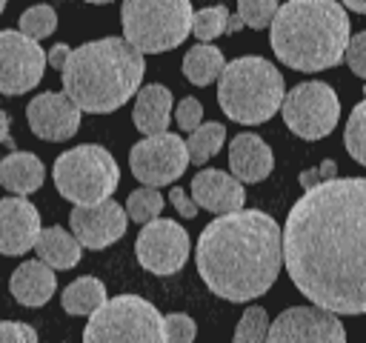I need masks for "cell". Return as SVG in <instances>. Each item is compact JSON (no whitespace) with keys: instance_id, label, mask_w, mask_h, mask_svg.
<instances>
[{"instance_id":"cell-41","label":"cell","mask_w":366,"mask_h":343,"mask_svg":"<svg viewBox=\"0 0 366 343\" xmlns=\"http://www.w3.org/2000/svg\"><path fill=\"white\" fill-rule=\"evenodd\" d=\"M240 29H243V23L237 20V14L229 17V23H226V34H234V31H240Z\"/></svg>"},{"instance_id":"cell-6","label":"cell","mask_w":366,"mask_h":343,"mask_svg":"<svg viewBox=\"0 0 366 343\" xmlns=\"http://www.w3.org/2000/svg\"><path fill=\"white\" fill-rule=\"evenodd\" d=\"M192 11L189 0H123V40L140 54L172 51L189 37Z\"/></svg>"},{"instance_id":"cell-33","label":"cell","mask_w":366,"mask_h":343,"mask_svg":"<svg viewBox=\"0 0 366 343\" xmlns=\"http://www.w3.org/2000/svg\"><path fill=\"white\" fill-rule=\"evenodd\" d=\"M343 60L349 63L352 74H357V77H366V31L349 34V43H346Z\"/></svg>"},{"instance_id":"cell-11","label":"cell","mask_w":366,"mask_h":343,"mask_svg":"<svg viewBox=\"0 0 366 343\" xmlns=\"http://www.w3.org/2000/svg\"><path fill=\"white\" fill-rule=\"evenodd\" d=\"M137 263L152 274H174L189 257V232L177 220L154 217L143 226L134 243Z\"/></svg>"},{"instance_id":"cell-35","label":"cell","mask_w":366,"mask_h":343,"mask_svg":"<svg viewBox=\"0 0 366 343\" xmlns=\"http://www.w3.org/2000/svg\"><path fill=\"white\" fill-rule=\"evenodd\" d=\"M0 343H37V332L29 323L0 320Z\"/></svg>"},{"instance_id":"cell-38","label":"cell","mask_w":366,"mask_h":343,"mask_svg":"<svg viewBox=\"0 0 366 343\" xmlns=\"http://www.w3.org/2000/svg\"><path fill=\"white\" fill-rule=\"evenodd\" d=\"M69 46L66 43H57V46H51V51L46 54V60H49V66H54V69H63V63H66V57H69Z\"/></svg>"},{"instance_id":"cell-34","label":"cell","mask_w":366,"mask_h":343,"mask_svg":"<svg viewBox=\"0 0 366 343\" xmlns=\"http://www.w3.org/2000/svg\"><path fill=\"white\" fill-rule=\"evenodd\" d=\"M174 120H177V126H180L183 131L197 129L200 120H203V106H200V100H197V97H183V100L177 103V109H174Z\"/></svg>"},{"instance_id":"cell-26","label":"cell","mask_w":366,"mask_h":343,"mask_svg":"<svg viewBox=\"0 0 366 343\" xmlns=\"http://www.w3.org/2000/svg\"><path fill=\"white\" fill-rule=\"evenodd\" d=\"M229 9L226 6H206L200 11H192V34L200 40V43H209L220 34H226V23H229Z\"/></svg>"},{"instance_id":"cell-10","label":"cell","mask_w":366,"mask_h":343,"mask_svg":"<svg viewBox=\"0 0 366 343\" xmlns=\"http://www.w3.org/2000/svg\"><path fill=\"white\" fill-rule=\"evenodd\" d=\"M129 166H132V174L140 183H146L152 189H160V186L177 180L186 172V166H189L186 143H183L180 134H172V131L149 134L146 140L132 146Z\"/></svg>"},{"instance_id":"cell-8","label":"cell","mask_w":366,"mask_h":343,"mask_svg":"<svg viewBox=\"0 0 366 343\" xmlns=\"http://www.w3.org/2000/svg\"><path fill=\"white\" fill-rule=\"evenodd\" d=\"M83 343H166L163 314L137 294L106 297L103 306L89 314Z\"/></svg>"},{"instance_id":"cell-28","label":"cell","mask_w":366,"mask_h":343,"mask_svg":"<svg viewBox=\"0 0 366 343\" xmlns=\"http://www.w3.org/2000/svg\"><path fill=\"white\" fill-rule=\"evenodd\" d=\"M343 143L352 154L355 163H366V103H355L352 114H349V123H346V134H343Z\"/></svg>"},{"instance_id":"cell-29","label":"cell","mask_w":366,"mask_h":343,"mask_svg":"<svg viewBox=\"0 0 366 343\" xmlns=\"http://www.w3.org/2000/svg\"><path fill=\"white\" fill-rule=\"evenodd\" d=\"M57 29V11L51 6H31L20 14V31L31 40H43Z\"/></svg>"},{"instance_id":"cell-15","label":"cell","mask_w":366,"mask_h":343,"mask_svg":"<svg viewBox=\"0 0 366 343\" xmlns=\"http://www.w3.org/2000/svg\"><path fill=\"white\" fill-rule=\"evenodd\" d=\"M80 109L63 91H43L26 106L29 129L49 143H63L80 129Z\"/></svg>"},{"instance_id":"cell-9","label":"cell","mask_w":366,"mask_h":343,"mask_svg":"<svg viewBox=\"0 0 366 343\" xmlns=\"http://www.w3.org/2000/svg\"><path fill=\"white\" fill-rule=\"evenodd\" d=\"M280 111L286 126L303 137V140H320L335 131L337 117H340V103L337 94L329 83L320 80H306L297 83L292 91L283 94Z\"/></svg>"},{"instance_id":"cell-43","label":"cell","mask_w":366,"mask_h":343,"mask_svg":"<svg viewBox=\"0 0 366 343\" xmlns=\"http://www.w3.org/2000/svg\"><path fill=\"white\" fill-rule=\"evenodd\" d=\"M3 9H6V0H0V14H3Z\"/></svg>"},{"instance_id":"cell-1","label":"cell","mask_w":366,"mask_h":343,"mask_svg":"<svg viewBox=\"0 0 366 343\" xmlns=\"http://www.w3.org/2000/svg\"><path fill=\"white\" fill-rule=\"evenodd\" d=\"M363 226V177L317 183L289 209L280 232V263L315 306L335 314L366 312Z\"/></svg>"},{"instance_id":"cell-36","label":"cell","mask_w":366,"mask_h":343,"mask_svg":"<svg viewBox=\"0 0 366 343\" xmlns=\"http://www.w3.org/2000/svg\"><path fill=\"white\" fill-rule=\"evenodd\" d=\"M335 172H337V163H335V160H323L320 166L306 169V172L300 174V186H303V192H306V189H315L317 183L332 180V177H335Z\"/></svg>"},{"instance_id":"cell-39","label":"cell","mask_w":366,"mask_h":343,"mask_svg":"<svg viewBox=\"0 0 366 343\" xmlns=\"http://www.w3.org/2000/svg\"><path fill=\"white\" fill-rule=\"evenodd\" d=\"M0 143H11L9 140V114L0 109Z\"/></svg>"},{"instance_id":"cell-42","label":"cell","mask_w":366,"mask_h":343,"mask_svg":"<svg viewBox=\"0 0 366 343\" xmlns=\"http://www.w3.org/2000/svg\"><path fill=\"white\" fill-rule=\"evenodd\" d=\"M86 3H94V6H103V3H112V0H86Z\"/></svg>"},{"instance_id":"cell-18","label":"cell","mask_w":366,"mask_h":343,"mask_svg":"<svg viewBox=\"0 0 366 343\" xmlns=\"http://www.w3.org/2000/svg\"><path fill=\"white\" fill-rule=\"evenodd\" d=\"M274 154L269 143L254 131H240L229 143V174L240 183H260L269 177Z\"/></svg>"},{"instance_id":"cell-22","label":"cell","mask_w":366,"mask_h":343,"mask_svg":"<svg viewBox=\"0 0 366 343\" xmlns=\"http://www.w3.org/2000/svg\"><path fill=\"white\" fill-rule=\"evenodd\" d=\"M31 249H37V260L46 263L49 269H74L83 254V246L63 226L40 229Z\"/></svg>"},{"instance_id":"cell-14","label":"cell","mask_w":366,"mask_h":343,"mask_svg":"<svg viewBox=\"0 0 366 343\" xmlns=\"http://www.w3.org/2000/svg\"><path fill=\"white\" fill-rule=\"evenodd\" d=\"M69 223H71V234L80 246L106 249L126 234L129 217H126L120 203L106 197V200L92 203V206H74L69 214Z\"/></svg>"},{"instance_id":"cell-17","label":"cell","mask_w":366,"mask_h":343,"mask_svg":"<svg viewBox=\"0 0 366 343\" xmlns=\"http://www.w3.org/2000/svg\"><path fill=\"white\" fill-rule=\"evenodd\" d=\"M189 197L194 200L197 209H206L212 214H229V212L243 209V203H246L243 183L234 180L223 169H203V172H197L192 177Z\"/></svg>"},{"instance_id":"cell-19","label":"cell","mask_w":366,"mask_h":343,"mask_svg":"<svg viewBox=\"0 0 366 343\" xmlns=\"http://www.w3.org/2000/svg\"><path fill=\"white\" fill-rule=\"evenodd\" d=\"M9 289H11V297L20 303V306H43L51 300L54 289H57V280H54V269H49L46 263L40 260H23L14 272H11V280H9Z\"/></svg>"},{"instance_id":"cell-5","label":"cell","mask_w":366,"mask_h":343,"mask_svg":"<svg viewBox=\"0 0 366 343\" xmlns=\"http://www.w3.org/2000/svg\"><path fill=\"white\" fill-rule=\"evenodd\" d=\"M283 94V74L257 54L237 57L217 74V103L223 114L240 126H257L274 117Z\"/></svg>"},{"instance_id":"cell-13","label":"cell","mask_w":366,"mask_h":343,"mask_svg":"<svg viewBox=\"0 0 366 343\" xmlns=\"http://www.w3.org/2000/svg\"><path fill=\"white\" fill-rule=\"evenodd\" d=\"M266 343H346V329L335 312L320 306H292L269 323Z\"/></svg>"},{"instance_id":"cell-2","label":"cell","mask_w":366,"mask_h":343,"mask_svg":"<svg viewBox=\"0 0 366 343\" xmlns=\"http://www.w3.org/2000/svg\"><path fill=\"white\" fill-rule=\"evenodd\" d=\"M194 263L212 294L249 303L280 274V226L260 209L220 214L200 232Z\"/></svg>"},{"instance_id":"cell-7","label":"cell","mask_w":366,"mask_h":343,"mask_svg":"<svg viewBox=\"0 0 366 343\" xmlns=\"http://www.w3.org/2000/svg\"><path fill=\"white\" fill-rule=\"evenodd\" d=\"M54 186L74 206H92L114 194L120 183L117 160L97 143H83L54 160Z\"/></svg>"},{"instance_id":"cell-40","label":"cell","mask_w":366,"mask_h":343,"mask_svg":"<svg viewBox=\"0 0 366 343\" xmlns=\"http://www.w3.org/2000/svg\"><path fill=\"white\" fill-rule=\"evenodd\" d=\"M340 6H346V9L355 11V14H366V0H343Z\"/></svg>"},{"instance_id":"cell-30","label":"cell","mask_w":366,"mask_h":343,"mask_svg":"<svg viewBox=\"0 0 366 343\" xmlns=\"http://www.w3.org/2000/svg\"><path fill=\"white\" fill-rule=\"evenodd\" d=\"M266 329L269 317L260 306H252L243 312L237 329H234V343H266Z\"/></svg>"},{"instance_id":"cell-20","label":"cell","mask_w":366,"mask_h":343,"mask_svg":"<svg viewBox=\"0 0 366 343\" xmlns=\"http://www.w3.org/2000/svg\"><path fill=\"white\" fill-rule=\"evenodd\" d=\"M134 109H132V120L134 129L149 134L166 131L169 120H172V91L160 83H149L140 91H134Z\"/></svg>"},{"instance_id":"cell-23","label":"cell","mask_w":366,"mask_h":343,"mask_svg":"<svg viewBox=\"0 0 366 343\" xmlns=\"http://www.w3.org/2000/svg\"><path fill=\"white\" fill-rule=\"evenodd\" d=\"M226 60H223V51L212 43H197L186 51L183 57V74L189 83L194 86H209L217 80V74L223 71Z\"/></svg>"},{"instance_id":"cell-24","label":"cell","mask_w":366,"mask_h":343,"mask_svg":"<svg viewBox=\"0 0 366 343\" xmlns=\"http://www.w3.org/2000/svg\"><path fill=\"white\" fill-rule=\"evenodd\" d=\"M103 300H106V286L92 274L77 277L74 283H69L63 289V297H60V303H63V309L69 314H86V317L97 306H103Z\"/></svg>"},{"instance_id":"cell-12","label":"cell","mask_w":366,"mask_h":343,"mask_svg":"<svg viewBox=\"0 0 366 343\" xmlns=\"http://www.w3.org/2000/svg\"><path fill=\"white\" fill-rule=\"evenodd\" d=\"M46 69V51L17 29L0 31V94L31 91Z\"/></svg>"},{"instance_id":"cell-25","label":"cell","mask_w":366,"mask_h":343,"mask_svg":"<svg viewBox=\"0 0 366 343\" xmlns=\"http://www.w3.org/2000/svg\"><path fill=\"white\" fill-rule=\"evenodd\" d=\"M223 140H226V126H220L214 120L212 123H200L197 129H192V137L186 140L189 163L203 166L206 160H212L223 149Z\"/></svg>"},{"instance_id":"cell-37","label":"cell","mask_w":366,"mask_h":343,"mask_svg":"<svg viewBox=\"0 0 366 343\" xmlns=\"http://www.w3.org/2000/svg\"><path fill=\"white\" fill-rule=\"evenodd\" d=\"M169 200H172V206L177 209V214H183L186 220H192V217L197 214V206H194V200L189 197V192H183V189H172V192H169Z\"/></svg>"},{"instance_id":"cell-27","label":"cell","mask_w":366,"mask_h":343,"mask_svg":"<svg viewBox=\"0 0 366 343\" xmlns=\"http://www.w3.org/2000/svg\"><path fill=\"white\" fill-rule=\"evenodd\" d=\"M126 217L134 220V223H149L154 217H160L163 212V194L152 186H143V189H134L126 200Z\"/></svg>"},{"instance_id":"cell-16","label":"cell","mask_w":366,"mask_h":343,"mask_svg":"<svg viewBox=\"0 0 366 343\" xmlns=\"http://www.w3.org/2000/svg\"><path fill=\"white\" fill-rule=\"evenodd\" d=\"M40 234V212L31 200L14 194L0 200V254L17 257L34 246Z\"/></svg>"},{"instance_id":"cell-32","label":"cell","mask_w":366,"mask_h":343,"mask_svg":"<svg viewBox=\"0 0 366 343\" xmlns=\"http://www.w3.org/2000/svg\"><path fill=\"white\" fill-rule=\"evenodd\" d=\"M197 337V323L183 314V312H172L163 317V340L166 343H194Z\"/></svg>"},{"instance_id":"cell-3","label":"cell","mask_w":366,"mask_h":343,"mask_svg":"<svg viewBox=\"0 0 366 343\" xmlns=\"http://www.w3.org/2000/svg\"><path fill=\"white\" fill-rule=\"evenodd\" d=\"M60 71L63 94L80 111L109 114L134 97L146 60L123 37H103L71 49Z\"/></svg>"},{"instance_id":"cell-21","label":"cell","mask_w":366,"mask_h":343,"mask_svg":"<svg viewBox=\"0 0 366 343\" xmlns=\"http://www.w3.org/2000/svg\"><path fill=\"white\" fill-rule=\"evenodd\" d=\"M43 163L31 151H11L0 160V186L11 194H31L43 186Z\"/></svg>"},{"instance_id":"cell-31","label":"cell","mask_w":366,"mask_h":343,"mask_svg":"<svg viewBox=\"0 0 366 343\" xmlns=\"http://www.w3.org/2000/svg\"><path fill=\"white\" fill-rule=\"evenodd\" d=\"M280 0H237V20L249 29H266Z\"/></svg>"},{"instance_id":"cell-4","label":"cell","mask_w":366,"mask_h":343,"mask_svg":"<svg viewBox=\"0 0 366 343\" xmlns=\"http://www.w3.org/2000/svg\"><path fill=\"white\" fill-rule=\"evenodd\" d=\"M352 26L337 0H286L269 23L274 57L295 71H323L343 60Z\"/></svg>"}]
</instances>
